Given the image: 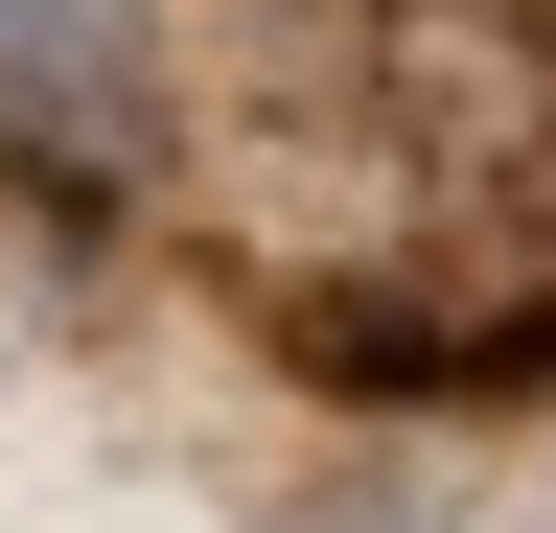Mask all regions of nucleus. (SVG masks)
<instances>
[{"label":"nucleus","mask_w":556,"mask_h":533,"mask_svg":"<svg viewBox=\"0 0 556 533\" xmlns=\"http://www.w3.org/2000/svg\"><path fill=\"white\" fill-rule=\"evenodd\" d=\"M0 140L47 186H116V93H93V24L70 0H0Z\"/></svg>","instance_id":"f257e3e1"}]
</instances>
